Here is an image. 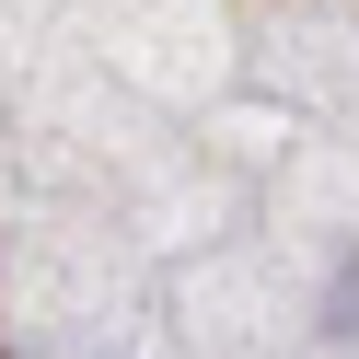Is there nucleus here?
<instances>
[{
	"label": "nucleus",
	"instance_id": "nucleus-1",
	"mask_svg": "<svg viewBox=\"0 0 359 359\" xmlns=\"http://www.w3.org/2000/svg\"><path fill=\"white\" fill-rule=\"evenodd\" d=\"M336 336H359V266H348V290H336Z\"/></svg>",
	"mask_w": 359,
	"mask_h": 359
}]
</instances>
